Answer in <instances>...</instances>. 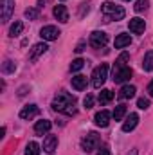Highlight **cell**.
Listing matches in <instances>:
<instances>
[{"mask_svg": "<svg viewBox=\"0 0 153 155\" xmlns=\"http://www.w3.org/2000/svg\"><path fill=\"white\" fill-rule=\"evenodd\" d=\"M52 108L56 112H63L67 116L76 114V99L69 92H58V96L52 99Z\"/></svg>", "mask_w": 153, "mask_h": 155, "instance_id": "6da1fadb", "label": "cell"}, {"mask_svg": "<svg viewBox=\"0 0 153 155\" xmlns=\"http://www.w3.org/2000/svg\"><path fill=\"white\" fill-rule=\"evenodd\" d=\"M101 15H103V18H105V22H112V20H122L124 18V9L121 7V5H115L112 2H105L103 5H101Z\"/></svg>", "mask_w": 153, "mask_h": 155, "instance_id": "7a4b0ae2", "label": "cell"}, {"mask_svg": "<svg viewBox=\"0 0 153 155\" xmlns=\"http://www.w3.org/2000/svg\"><path fill=\"white\" fill-rule=\"evenodd\" d=\"M106 78H108V65H106V63H101V65L96 67L94 72H92V87H94V88H101V87L105 85Z\"/></svg>", "mask_w": 153, "mask_h": 155, "instance_id": "3957f363", "label": "cell"}, {"mask_svg": "<svg viewBox=\"0 0 153 155\" xmlns=\"http://www.w3.org/2000/svg\"><path fill=\"white\" fill-rule=\"evenodd\" d=\"M81 146H83V152H86V153L94 152V150L99 146V135H97L96 132H90V134H88V135L83 139Z\"/></svg>", "mask_w": 153, "mask_h": 155, "instance_id": "277c9868", "label": "cell"}, {"mask_svg": "<svg viewBox=\"0 0 153 155\" xmlns=\"http://www.w3.org/2000/svg\"><path fill=\"white\" fill-rule=\"evenodd\" d=\"M108 43V35L106 33H103V31H94L92 35H90V45L94 47V49H101V47H105Z\"/></svg>", "mask_w": 153, "mask_h": 155, "instance_id": "5b68a950", "label": "cell"}, {"mask_svg": "<svg viewBox=\"0 0 153 155\" xmlns=\"http://www.w3.org/2000/svg\"><path fill=\"white\" fill-rule=\"evenodd\" d=\"M61 33H60V29L56 27V25H45V27H41V31H40V36L45 40V41H52V40H58Z\"/></svg>", "mask_w": 153, "mask_h": 155, "instance_id": "8992f818", "label": "cell"}, {"mask_svg": "<svg viewBox=\"0 0 153 155\" xmlns=\"http://www.w3.org/2000/svg\"><path fill=\"white\" fill-rule=\"evenodd\" d=\"M132 74H133V71L126 65V67H122V69H119V71H114V79L115 83H124V81H128L130 78H132Z\"/></svg>", "mask_w": 153, "mask_h": 155, "instance_id": "52a82bcc", "label": "cell"}, {"mask_svg": "<svg viewBox=\"0 0 153 155\" xmlns=\"http://www.w3.org/2000/svg\"><path fill=\"white\" fill-rule=\"evenodd\" d=\"M15 9V0H2V22H9Z\"/></svg>", "mask_w": 153, "mask_h": 155, "instance_id": "ba28073f", "label": "cell"}, {"mask_svg": "<svg viewBox=\"0 0 153 155\" xmlns=\"http://www.w3.org/2000/svg\"><path fill=\"white\" fill-rule=\"evenodd\" d=\"M47 49H49V47H47V43H45V41L36 43V45L31 49V52H29V61H36L41 54H45V52H47Z\"/></svg>", "mask_w": 153, "mask_h": 155, "instance_id": "9c48e42d", "label": "cell"}, {"mask_svg": "<svg viewBox=\"0 0 153 155\" xmlns=\"http://www.w3.org/2000/svg\"><path fill=\"white\" fill-rule=\"evenodd\" d=\"M110 117H112V114H110L108 110H101V112H97V114H96L94 121H96V124H97V126L106 128V126L110 124Z\"/></svg>", "mask_w": 153, "mask_h": 155, "instance_id": "30bf717a", "label": "cell"}, {"mask_svg": "<svg viewBox=\"0 0 153 155\" xmlns=\"http://www.w3.org/2000/svg\"><path fill=\"white\" fill-rule=\"evenodd\" d=\"M128 27H130V31H132L133 35H141V33H144L146 24H144L142 18H132L130 24H128Z\"/></svg>", "mask_w": 153, "mask_h": 155, "instance_id": "8fae6325", "label": "cell"}, {"mask_svg": "<svg viewBox=\"0 0 153 155\" xmlns=\"http://www.w3.org/2000/svg\"><path fill=\"white\" fill-rule=\"evenodd\" d=\"M56 148H58V137H56V135H47V137L43 139V152L54 153Z\"/></svg>", "mask_w": 153, "mask_h": 155, "instance_id": "7c38bea8", "label": "cell"}, {"mask_svg": "<svg viewBox=\"0 0 153 155\" xmlns=\"http://www.w3.org/2000/svg\"><path fill=\"white\" fill-rule=\"evenodd\" d=\"M137 124H139V116H137V114H130V116L126 117V121L122 123V132L128 134V132H132Z\"/></svg>", "mask_w": 153, "mask_h": 155, "instance_id": "4fadbf2b", "label": "cell"}, {"mask_svg": "<svg viewBox=\"0 0 153 155\" xmlns=\"http://www.w3.org/2000/svg\"><path fill=\"white\" fill-rule=\"evenodd\" d=\"M52 128V123L49 121V119H41L38 121L36 124H34V132H36V135H43V134H49V130Z\"/></svg>", "mask_w": 153, "mask_h": 155, "instance_id": "5bb4252c", "label": "cell"}, {"mask_svg": "<svg viewBox=\"0 0 153 155\" xmlns=\"http://www.w3.org/2000/svg\"><path fill=\"white\" fill-rule=\"evenodd\" d=\"M38 114V107L36 105H27V107H24L22 110H20V119H33V117Z\"/></svg>", "mask_w": 153, "mask_h": 155, "instance_id": "9a60e30c", "label": "cell"}, {"mask_svg": "<svg viewBox=\"0 0 153 155\" xmlns=\"http://www.w3.org/2000/svg\"><path fill=\"white\" fill-rule=\"evenodd\" d=\"M52 13H54V16H56L61 24L69 22V11H67V7H65V5H61V4H60V5H56Z\"/></svg>", "mask_w": 153, "mask_h": 155, "instance_id": "2e32d148", "label": "cell"}, {"mask_svg": "<svg viewBox=\"0 0 153 155\" xmlns=\"http://www.w3.org/2000/svg\"><path fill=\"white\" fill-rule=\"evenodd\" d=\"M135 92H137V88L133 87V85H124L121 90H119V99H132L133 96H135Z\"/></svg>", "mask_w": 153, "mask_h": 155, "instance_id": "e0dca14e", "label": "cell"}, {"mask_svg": "<svg viewBox=\"0 0 153 155\" xmlns=\"http://www.w3.org/2000/svg\"><path fill=\"white\" fill-rule=\"evenodd\" d=\"M130 43H132V36L126 35V33H121V35L115 38V49H122V47H126V45H130Z\"/></svg>", "mask_w": 153, "mask_h": 155, "instance_id": "ac0fdd59", "label": "cell"}, {"mask_svg": "<svg viewBox=\"0 0 153 155\" xmlns=\"http://www.w3.org/2000/svg\"><path fill=\"white\" fill-rule=\"evenodd\" d=\"M72 87H74L76 90H85V88H86V76H83V74L74 76L72 78Z\"/></svg>", "mask_w": 153, "mask_h": 155, "instance_id": "d6986e66", "label": "cell"}, {"mask_svg": "<svg viewBox=\"0 0 153 155\" xmlns=\"http://www.w3.org/2000/svg\"><path fill=\"white\" fill-rule=\"evenodd\" d=\"M112 99H114V92L108 90V88H103L101 94H99V103H101V105H106V103H110Z\"/></svg>", "mask_w": 153, "mask_h": 155, "instance_id": "ffe728a7", "label": "cell"}, {"mask_svg": "<svg viewBox=\"0 0 153 155\" xmlns=\"http://www.w3.org/2000/svg\"><path fill=\"white\" fill-rule=\"evenodd\" d=\"M142 69L144 71H153V51H148L146 56H144V61H142Z\"/></svg>", "mask_w": 153, "mask_h": 155, "instance_id": "44dd1931", "label": "cell"}, {"mask_svg": "<svg viewBox=\"0 0 153 155\" xmlns=\"http://www.w3.org/2000/svg\"><path fill=\"white\" fill-rule=\"evenodd\" d=\"M25 155H40V144L31 141L27 146H25Z\"/></svg>", "mask_w": 153, "mask_h": 155, "instance_id": "7402d4cb", "label": "cell"}, {"mask_svg": "<svg viewBox=\"0 0 153 155\" xmlns=\"http://www.w3.org/2000/svg\"><path fill=\"white\" fill-rule=\"evenodd\" d=\"M112 116H114L115 121H122V117L126 116V107H124V105H117Z\"/></svg>", "mask_w": 153, "mask_h": 155, "instance_id": "603a6c76", "label": "cell"}, {"mask_svg": "<svg viewBox=\"0 0 153 155\" xmlns=\"http://www.w3.org/2000/svg\"><path fill=\"white\" fill-rule=\"evenodd\" d=\"M22 31H24V24H22V22H15V24L9 27V36H18Z\"/></svg>", "mask_w": 153, "mask_h": 155, "instance_id": "cb8c5ba5", "label": "cell"}, {"mask_svg": "<svg viewBox=\"0 0 153 155\" xmlns=\"http://www.w3.org/2000/svg\"><path fill=\"white\" fill-rule=\"evenodd\" d=\"M16 71V65L11 61V60H5L4 63H2V72L4 74H11V72H15Z\"/></svg>", "mask_w": 153, "mask_h": 155, "instance_id": "d4e9b609", "label": "cell"}, {"mask_svg": "<svg viewBox=\"0 0 153 155\" xmlns=\"http://www.w3.org/2000/svg\"><path fill=\"white\" fill-rule=\"evenodd\" d=\"M148 7H150V0H137L133 9H135L137 13H142V11H146Z\"/></svg>", "mask_w": 153, "mask_h": 155, "instance_id": "484cf974", "label": "cell"}, {"mask_svg": "<svg viewBox=\"0 0 153 155\" xmlns=\"http://www.w3.org/2000/svg\"><path fill=\"white\" fill-rule=\"evenodd\" d=\"M85 63H86L85 60H81V58H77V60H74V61L70 63V71H72V72H79V71H81V69L85 67Z\"/></svg>", "mask_w": 153, "mask_h": 155, "instance_id": "4316f807", "label": "cell"}, {"mask_svg": "<svg viewBox=\"0 0 153 155\" xmlns=\"http://www.w3.org/2000/svg\"><path fill=\"white\" fill-rule=\"evenodd\" d=\"M25 18H29V20H36L38 18V9H25Z\"/></svg>", "mask_w": 153, "mask_h": 155, "instance_id": "83f0119b", "label": "cell"}, {"mask_svg": "<svg viewBox=\"0 0 153 155\" xmlns=\"http://www.w3.org/2000/svg\"><path fill=\"white\" fill-rule=\"evenodd\" d=\"M83 105H85V108H92V107H94V96L86 94L85 99H83Z\"/></svg>", "mask_w": 153, "mask_h": 155, "instance_id": "f1b7e54d", "label": "cell"}, {"mask_svg": "<svg viewBox=\"0 0 153 155\" xmlns=\"http://www.w3.org/2000/svg\"><path fill=\"white\" fill-rule=\"evenodd\" d=\"M137 107H139L141 110H146V108L150 107V99H144V97H141V99H137Z\"/></svg>", "mask_w": 153, "mask_h": 155, "instance_id": "f546056e", "label": "cell"}, {"mask_svg": "<svg viewBox=\"0 0 153 155\" xmlns=\"http://www.w3.org/2000/svg\"><path fill=\"white\" fill-rule=\"evenodd\" d=\"M97 155H110V150H108V146H103V148L97 152Z\"/></svg>", "mask_w": 153, "mask_h": 155, "instance_id": "4dcf8cb0", "label": "cell"}, {"mask_svg": "<svg viewBox=\"0 0 153 155\" xmlns=\"http://www.w3.org/2000/svg\"><path fill=\"white\" fill-rule=\"evenodd\" d=\"M148 92H150V96L153 97V79L150 81V85H148Z\"/></svg>", "mask_w": 153, "mask_h": 155, "instance_id": "1f68e13d", "label": "cell"}, {"mask_svg": "<svg viewBox=\"0 0 153 155\" xmlns=\"http://www.w3.org/2000/svg\"><path fill=\"white\" fill-rule=\"evenodd\" d=\"M83 49H85V43H79L76 47V52H83Z\"/></svg>", "mask_w": 153, "mask_h": 155, "instance_id": "d6a6232c", "label": "cell"}, {"mask_svg": "<svg viewBox=\"0 0 153 155\" xmlns=\"http://www.w3.org/2000/svg\"><path fill=\"white\" fill-rule=\"evenodd\" d=\"M132 155H137V152H135V150H133V152H132Z\"/></svg>", "mask_w": 153, "mask_h": 155, "instance_id": "836d02e7", "label": "cell"}, {"mask_svg": "<svg viewBox=\"0 0 153 155\" xmlns=\"http://www.w3.org/2000/svg\"><path fill=\"white\" fill-rule=\"evenodd\" d=\"M124 2H130V0H124Z\"/></svg>", "mask_w": 153, "mask_h": 155, "instance_id": "e575fe53", "label": "cell"}]
</instances>
